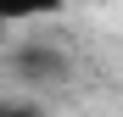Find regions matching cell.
<instances>
[{
    "label": "cell",
    "instance_id": "obj_4",
    "mask_svg": "<svg viewBox=\"0 0 123 117\" xmlns=\"http://www.w3.org/2000/svg\"><path fill=\"white\" fill-rule=\"evenodd\" d=\"M0 117H6V100H0Z\"/></svg>",
    "mask_w": 123,
    "mask_h": 117
},
{
    "label": "cell",
    "instance_id": "obj_3",
    "mask_svg": "<svg viewBox=\"0 0 123 117\" xmlns=\"http://www.w3.org/2000/svg\"><path fill=\"white\" fill-rule=\"evenodd\" d=\"M6 117H45V106H34V100H17V106H6Z\"/></svg>",
    "mask_w": 123,
    "mask_h": 117
},
{
    "label": "cell",
    "instance_id": "obj_1",
    "mask_svg": "<svg viewBox=\"0 0 123 117\" xmlns=\"http://www.w3.org/2000/svg\"><path fill=\"white\" fill-rule=\"evenodd\" d=\"M11 72L23 78V84H62V78H67V56L50 50V45H23L11 56Z\"/></svg>",
    "mask_w": 123,
    "mask_h": 117
},
{
    "label": "cell",
    "instance_id": "obj_2",
    "mask_svg": "<svg viewBox=\"0 0 123 117\" xmlns=\"http://www.w3.org/2000/svg\"><path fill=\"white\" fill-rule=\"evenodd\" d=\"M67 0H0V22H39V17H56Z\"/></svg>",
    "mask_w": 123,
    "mask_h": 117
}]
</instances>
